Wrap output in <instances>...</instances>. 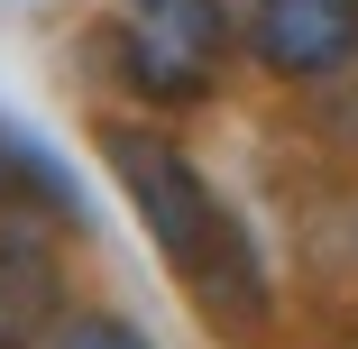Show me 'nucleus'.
<instances>
[{
  "mask_svg": "<svg viewBox=\"0 0 358 349\" xmlns=\"http://www.w3.org/2000/svg\"><path fill=\"white\" fill-rule=\"evenodd\" d=\"M46 349H157V340L138 322H120V313H74V322L46 331Z\"/></svg>",
  "mask_w": 358,
  "mask_h": 349,
  "instance_id": "nucleus-5",
  "label": "nucleus"
},
{
  "mask_svg": "<svg viewBox=\"0 0 358 349\" xmlns=\"http://www.w3.org/2000/svg\"><path fill=\"white\" fill-rule=\"evenodd\" d=\"M101 157L129 193V212L138 230L157 239V257L184 276V285L211 304V313H257V257H248V230L211 202L202 166L175 148V138L157 129H138V120H110L101 129Z\"/></svg>",
  "mask_w": 358,
  "mask_h": 349,
  "instance_id": "nucleus-1",
  "label": "nucleus"
},
{
  "mask_svg": "<svg viewBox=\"0 0 358 349\" xmlns=\"http://www.w3.org/2000/svg\"><path fill=\"white\" fill-rule=\"evenodd\" d=\"M64 313V266L28 221H0V349L46 340Z\"/></svg>",
  "mask_w": 358,
  "mask_h": 349,
  "instance_id": "nucleus-4",
  "label": "nucleus"
},
{
  "mask_svg": "<svg viewBox=\"0 0 358 349\" xmlns=\"http://www.w3.org/2000/svg\"><path fill=\"white\" fill-rule=\"evenodd\" d=\"M239 19L230 0H129L120 10V74L157 101H202Z\"/></svg>",
  "mask_w": 358,
  "mask_h": 349,
  "instance_id": "nucleus-2",
  "label": "nucleus"
},
{
  "mask_svg": "<svg viewBox=\"0 0 358 349\" xmlns=\"http://www.w3.org/2000/svg\"><path fill=\"white\" fill-rule=\"evenodd\" d=\"M248 55L285 83L340 74L358 55V0H248Z\"/></svg>",
  "mask_w": 358,
  "mask_h": 349,
  "instance_id": "nucleus-3",
  "label": "nucleus"
}]
</instances>
